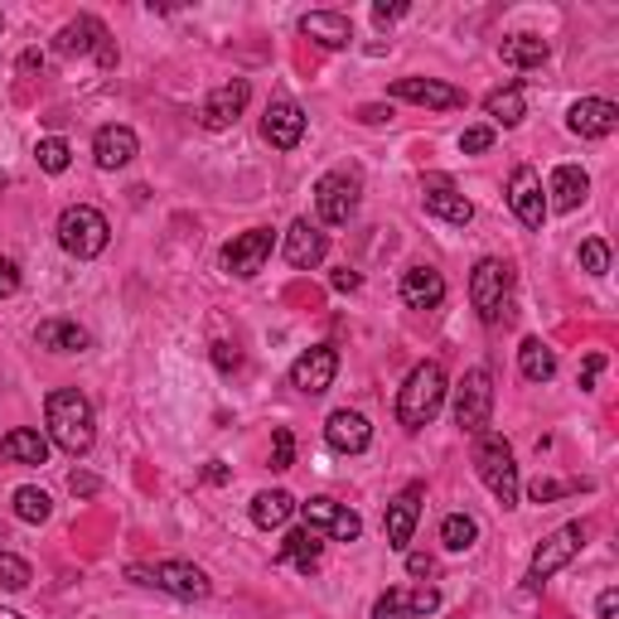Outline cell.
Listing matches in <instances>:
<instances>
[{"mask_svg":"<svg viewBox=\"0 0 619 619\" xmlns=\"http://www.w3.org/2000/svg\"><path fill=\"white\" fill-rule=\"evenodd\" d=\"M44 426H49V441L59 450H69V455H87L97 441V421H93V402L83 397L78 388H59L49 392V402H44Z\"/></svg>","mask_w":619,"mask_h":619,"instance_id":"cell-1","label":"cell"},{"mask_svg":"<svg viewBox=\"0 0 619 619\" xmlns=\"http://www.w3.org/2000/svg\"><path fill=\"white\" fill-rule=\"evenodd\" d=\"M441 407H445V368L416 364L397 392V421L407 426V431H421V426H431L436 416H441Z\"/></svg>","mask_w":619,"mask_h":619,"instance_id":"cell-2","label":"cell"},{"mask_svg":"<svg viewBox=\"0 0 619 619\" xmlns=\"http://www.w3.org/2000/svg\"><path fill=\"white\" fill-rule=\"evenodd\" d=\"M475 469H479L484 489H489L503 509H513L517 503V460H513V445L503 441V436H493V431L479 436L475 441Z\"/></svg>","mask_w":619,"mask_h":619,"instance_id":"cell-3","label":"cell"},{"mask_svg":"<svg viewBox=\"0 0 619 619\" xmlns=\"http://www.w3.org/2000/svg\"><path fill=\"white\" fill-rule=\"evenodd\" d=\"M107 238H111V223L97 213L93 204H73L59 213V247L78 262H93V257L107 252Z\"/></svg>","mask_w":619,"mask_h":619,"instance_id":"cell-4","label":"cell"},{"mask_svg":"<svg viewBox=\"0 0 619 619\" xmlns=\"http://www.w3.org/2000/svg\"><path fill=\"white\" fill-rule=\"evenodd\" d=\"M127 576L141 585H155V591L175 595V600H209V591H213V581L194 561H155V567H131Z\"/></svg>","mask_w":619,"mask_h":619,"instance_id":"cell-5","label":"cell"},{"mask_svg":"<svg viewBox=\"0 0 619 619\" xmlns=\"http://www.w3.org/2000/svg\"><path fill=\"white\" fill-rule=\"evenodd\" d=\"M53 53H59V59H83V53H93L103 69H117V44H111L107 25L97 15L69 20V25L53 35Z\"/></svg>","mask_w":619,"mask_h":619,"instance_id":"cell-6","label":"cell"},{"mask_svg":"<svg viewBox=\"0 0 619 619\" xmlns=\"http://www.w3.org/2000/svg\"><path fill=\"white\" fill-rule=\"evenodd\" d=\"M489 416H493V378L489 368H469L465 382L455 388V426L465 436H484L489 431Z\"/></svg>","mask_w":619,"mask_h":619,"instance_id":"cell-7","label":"cell"},{"mask_svg":"<svg viewBox=\"0 0 619 619\" xmlns=\"http://www.w3.org/2000/svg\"><path fill=\"white\" fill-rule=\"evenodd\" d=\"M358 199H364V179H358V170H330L320 184H314V209H320V218L330 223V228H344V223L354 218Z\"/></svg>","mask_w":619,"mask_h":619,"instance_id":"cell-8","label":"cell"},{"mask_svg":"<svg viewBox=\"0 0 619 619\" xmlns=\"http://www.w3.org/2000/svg\"><path fill=\"white\" fill-rule=\"evenodd\" d=\"M509 286H513V266L499 262V257H484L469 276V300H475L479 320L484 324H499L503 320V300H509Z\"/></svg>","mask_w":619,"mask_h":619,"instance_id":"cell-9","label":"cell"},{"mask_svg":"<svg viewBox=\"0 0 619 619\" xmlns=\"http://www.w3.org/2000/svg\"><path fill=\"white\" fill-rule=\"evenodd\" d=\"M585 547V523H567V527H557V533H547L543 543H537L533 551V567H527V585H543L547 576H557L561 567H567L571 557Z\"/></svg>","mask_w":619,"mask_h":619,"instance_id":"cell-10","label":"cell"},{"mask_svg":"<svg viewBox=\"0 0 619 619\" xmlns=\"http://www.w3.org/2000/svg\"><path fill=\"white\" fill-rule=\"evenodd\" d=\"M296 509L306 513V527L334 537V543H358V537H364V517L348 509V503L330 499V493H314L310 503H296Z\"/></svg>","mask_w":619,"mask_h":619,"instance_id":"cell-11","label":"cell"},{"mask_svg":"<svg viewBox=\"0 0 619 619\" xmlns=\"http://www.w3.org/2000/svg\"><path fill=\"white\" fill-rule=\"evenodd\" d=\"M272 247H276V233L272 228H247V233H238V238L223 247V266H228L238 281H252L266 266Z\"/></svg>","mask_w":619,"mask_h":619,"instance_id":"cell-12","label":"cell"},{"mask_svg":"<svg viewBox=\"0 0 619 619\" xmlns=\"http://www.w3.org/2000/svg\"><path fill=\"white\" fill-rule=\"evenodd\" d=\"M334 373H340V354H334V344H314L290 364V388L306 392V397H320V392L334 388Z\"/></svg>","mask_w":619,"mask_h":619,"instance_id":"cell-13","label":"cell"},{"mask_svg":"<svg viewBox=\"0 0 619 619\" xmlns=\"http://www.w3.org/2000/svg\"><path fill=\"white\" fill-rule=\"evenodd\" d=\"M436 610H441V591L431 585H397L373 600V619H426Z\"/></svg>","mask_w":619,"mask_h":619,"instance_id":"cell-14","label":"cell"},{"mask_svg":"<svg viewBox=\"0 0 619 619\" xmlns=\"http://www.w3.org/2000/svg\"><path fill=\"white\" fill-rule=\"evenodd\" d=\"M247 97H252L247 78H233V83L213 87V93L204 97V107H199V121H204V131H228V127H238V117L247 111Z\"/></svg>","mask_w":619,"mask_h":619,"instance_id":"cell-15","label":"cell"},{"mask_svg":"<svg viewBox=\"0 0 619 619\" xmlns=\"http://www.w3.org/2000/svg\"><path fill=\"white\" fill-rule=\"evenodd\" d=\"M509 209L517 213L523 228H543L547 223V199H543V175L533 165H517L509 179Z\"/></svg>","mask_w":619,"mask_h":619,"instance_id":"cell-16","label":"cell"},{"mask_svg":"<svg viewBox=\"0 0 619 619\" xmlns=\"http://www.w3.org/2000/svg\"><path fill=\"white\" fill-rule=\"evenodd\" d=\"M388 93L402 97V103L431 107V111H455V107H465V93H460L455 83H441V78H397Z\"/></svg>","mask_w":619,"mask_h":619,"instance_id":"cell-17","label":"cell"},{"mask_svg":"<svg viewBox=\"0 0 619 619\" xmlns=\"http://www.w3.org/2000/svg\"><path fill=\"white\" fill-rule=\"evenodd\" d=\"M421 204H426V213H431V218H445V223H455V228H465V223L475 218V204H469V199L460 194V189L450 184L445 175H426Z\"/></svg>","mask_w":619,"mask_h":619,"instance_id":"cell-18","label":"cell"},{"mask_svg":"<svg viewBox=\"0 0 619 619\" xmlns=\"http://www.w3.org/2000/svg\"><path fill=\"white\" fill-rule=\"evenodd\" d=\"M262 136H266L272 151H296L300 136H306V111H300V103L276 97V103L266 107V117H262Z\"/></svg>","mask_w":619,"mask_h":619,"instance_id":"cell-19","label":"cell"},{"mask_svg":"<svg viewBox=\"0 0 619 619\" xmlns=\"http://www.w3.org/2000/svg\"><path fill=\"white\" fill-rule=\"evenodd\" d=\"M567 127L576 131L581 141H600L619 127V107L610 97H581V103H571V111H567Z\"/></svg>","mask_w":619,"mask_h":619,"instance_id":"cell-20","label":"cell"},{"mask_svg":"<svg viewBox=\"0 0 619 619\" xmlns=\"http://www.w3.org/2000/svg\"><path fill=\"white\" fill-rule=\"evenodd\" d=\"M330 257V238H324L320 228H314L310 218H296L286 233V262L296 266V272H314V266Z\"/></svg>","mask_w":619,"mask_h":619,"instance_id":"cell-21","label":"cell"},{"mask_svg":"<svg viewBox=\"0 0 619 619\" xmlns=\"http://www.w3.org/2000/svg\"><path fill=\"white\" fill-rule=\"evenodd\" d=\"M300 35L314 39L320 49H348L354 44V20L344 10H306L300 15Z\"/></svg>","mask_w":619,"mask_h":619,"instance_id":"cell-22","label":"cell"},{"mask_svg":"<svg viewBox=\"0 0 619 619\" xmlns=\"http://www.w3.org/2000/svg\"><path fill=\"white\" fill-rule=\"evenodd\" d=\"M324 441H330V450H340V455H364L368 441H373V426H368L364 412L344 407L324 421Z\"/></svg>","mask_w":619,"mask_h":619,"instance_id":"cell-23","label":"cell"},{"mask_svg":"<svg viewBox=\"0 0 619 619\" xmlns=\"http://www.w3.org/2000/svg\"><path fill=\"white\" fill-rule=\"evenodd\" d=\"M421 484H407L397 499L388 503V547L392 551H407L412 533H416V517H421Z\"/></svg>","mask_w":619,"mask_h":619,"instance_id":"cell-24","label":"cell"},{"mask_svg":"<svg viewBox=\"0 0 619 619\" xmlns=\"http://www.w3.org/2000/svg\"><path fill=\"white\" fill-rule=\"evenodd\" d=\"M136 151H141V141L131 127H103L93 136V160L103 165V170H127V165L136 160Z\"/></svg>","mask_w":619,"mask_h":619,"instance_id":"cell-25","label":"cell"},{"mask_svg":"<svg viewBox=\"0 0 619 619\" xmlns=\"http://www.w3.org/2000/svg\"><path fill=\"white\" fill-rule=\"evenodd\" d=\"M402 300L412 310H436L445 300V276L436 266H407L402 272Z\"/></svg>","mask_w":619,"mask_h":619,"instance_id":"cell-26","label":"cell"},{"mask_svg":"<svg viewBox=\"0 0 619 619\" xmlns=\"http://www.w3.org/2000/svg\"><path fill=\"white\" fill-rule=\"evenodd\" d=\"M547 209H561V213H571V209H581L585 204V194H591V175L581 170V165H557L551 170V184H547Z\"/></svg>","mask_w":619,"mask_h":619,"instance_id":"cell-27","label":"cell"},{"mask_svg":"<svg viewBox=\"0 0 619 619\" xmlns=\"http://www.w3.org/2000/svg\"><path fill=\"white\" fill-rule=\"evenodd\" d=\"M35 344L49 348V354H83V348H93V334L78 320H39Z\"/></svg>","mask_w":619,"mask_h":619,"instance_id":"cell-28","label":"cell"},{"mask_svg":"<svg viewBox=\"0 0 619 619\" xmlns=\"http://www.w3.org/2000/svg\"><path fill=\"white\" fill-rule=\"evenodd\" d=\"M320 551H324L320 533H314V527H296V533H286L276 561H281V567H296V571H314V567H320Z\"/></svg>","mask_w":619,"mask_h":619,"instance_id":"cell-29","label":"cell"},{"mask_svg":"<svg viewBox=\"0 0 619 619\" xmlns=\"http://www.w3.org/2000/svg\"><path fill=\"white\" fill-rule=\"evenodd\" d=\"M0 455L15 460V465H44V460H49V436H39L35 426H15V431L0 441Z\"/></svg>","mask_w":619,"mask_h":619,"instance_id":"cell-30","label":"cell"},{"mask_svg":"<svg viewBox=\"0 0 619 619\" xmlns=\"http://www.w3.org/2000/svg\"><path fill=\"white\" fill-rule=\"evenodd\" d=\"M499 59L509 63V69H543L551 59V49H547V39H537V35H509L499 44Z\"/></svg>","mask_w":619,"mask_h":619,"instance_id":"cell-31","label":"cell"},{"mask_svg":"<svg viewBox=\"0 0 619 619\" xmlns=\"http://www.w3.org/2000/svg\"><path fill=\"white\" fill-rule=\"evenodd\" d=\"M484 111H489L493 127H517V121L527 117V97H523V87L509 83V87H499V93H489V97H484Z\"/></svg>","mask_w":619,"mask_h":619,"instance_id":"cell-32","label":"cell"},{"mask_svg":"<svg viewBox=\"0 0 619 619\" xmlns=\"http://www.w3.org/2000/svg\"><path fill=\"white\" fill-rule=\"evenodd\" d=\"M517 368H523L527 382H551L557 378V354H551L543 340H523V348H517Z\"/></svg>","mask_w":619,"mask_h":619,"instance_id":"cell-33","label":"cell"},{"mask_svg":"<svg viewBox=\"0 0 619 619\" xmlns=\"http://www.w3.org/2000/svg\"><path fill=\"white\" fill-rule=\"evenodd\" d=\"M290 513H296V499H290L286 489H266L252 499V523L257 527H281Z\"/></svg>","mask_w":619,"mask_h":619,"instance_id":"cell-34","label":"cell"},{"mask_svg":"<svg viewBox=\"0 0 619 619\" xmlns=\"http://www.w3.org/2000/svg\"><path fill=\"white\" fill-rule=\"evenodd\" d=\"M479 543V523L469 513H445V523H441V547L445 551H469Z\"/></svg>","mask_w":619,"mask_h":619,"instance_id":"cell-35","label":"cell"},{"mask_svg":"<svg viewBox=\"0 0 619 619\" xmlns=\"http://www.w3.org/2000/svg\"><path fill=\"white\" fill-rule=\"evenodd\" d=\"M10 503H15V517H20V523H44V517L53 513V499H49L44 489H35V484L15 489V499H10Z\"/></svg>","mask_w":619,"mask_h":619,"instance_id":"cell-36","label":"cell"},{"mask_svg":"<svg viewBox=\"0 0 619 619\" xmlns=\"http://www.w3.org/2000/svg\"><path fill=\"white\" fill-rule=\"evenodd\" d=\"M35 160H39L44 175H63L73 165V151H69V141H63V136H44L35 145Z\"/></svg>","mask_w":619,"mask_h":619,"instance_id":"cell-37","label":"cell"},{"mask_svg":"<svg viewBox=\"0 0 619 619\" xmlns=\"http://www.w3.org/2000/svg\"><path fill=\"white\" fill-rule=\"evenodd\" d=\"M35 581V571H29L25 557H15V551H0V591H25V585Z\"/></svg>","mask_w":619,"mask_h":619,"instance_id":"cell-38","label":"cell"},{"mask_svg":"<svg viewBox=\"0 0 619 619\" xmlns=\"http://www.w3.org/2000/svg\"><path fill=\"white\" fill-rule=\"evenodd\" d=\"M581 266H585L591 276H605V272H610V247H605L600 238L581 242Z\"/></svg>","mask_w":619,"mask_h":619,"instance_id":"cell-39","label":"cell"},{"mask_svg":"<svg viewBox=\"0 0 619 619\" xmlns=\"http://www.w3.org/2000/svg\"><path fill=\"white\" fill-rule=\"evenodd\" d=\"M296 465V436L286 431V426H276L272 431V469H290Z\"/></svg>","mask_w":619,"mask_h":619,"instance_id":"cell-40","label":"cell"},{"mask_svg":"<svg viewBox=\"0 0 619 619\" xmlns=\"http://www.w3.org/2000/svg\"><path fill=\"white\" fill-rule=\"evenodd\" d=\"M493 145V127H469L465 136H460V151L465 155H484Z\"/></svg>","mask_w":619,"mask_h":619,"instance_id":"cell-41","label":"cell"},{"mask_svg":"<svg viewBox=\"0 0 619 619\" xmlns=\"http://www.w3.org/2000/svg\"><path fill=\"white\" fill-rule=\"evenodd\" d=\"M20 290V266L10 257H0V300H10Z\"/></svg>","mask_w":619,"mask_h":619,"instance_id":"cell-42","label":"cell"},{"mask_svg":"<svg viewBox=\"0 0 619 619\" xmlns=\"http://www.w3.org/2000/svg\"><path fill=\"white\" fill-rule=\"evenodd\" d=\"M567 493V484H557V479H537L533 489H527V499L533 503H551V499H561Z\"/></svg>","mask_w":619,"mask_h":619,"instance_id":"cell-43","label":"cell"},{"mask_svg":"<svg viewBox=\"0 0 619 619\" xmlns=\"http://www.w3.org/2000/svg\"><path fill=\"white\" fill-rule=\"evenodd\" d=\"M402 15H407V0H392V5H388V0H378V5H373L378 25H392V20H402Z\"/></svg>","mask_w":619,"mask_h":619,"instance_id":"cell-44","label":"cell"},{"mask_svg":"<svg viewBox=\"0 0 619 619\" xmlns=\"http://www.w3.org/2000/svg\"><path fill=\"white\" fill-rule=\"evenodd\" d=\"M364 127H382V121H392V107H378V103H368V107H358L354 111Z\"/></svg>","mask_w":619,"mask_h":619,"instance_id":"cell-45","label":"cell"},{"mask_svg":"<svg viewBox=\"0 0 619 619\" xmlns=\"http://www.w3.org/2000/svg\"><path fill=\"white\" fill-rule=\"evenodd\" d=\"M407 571H412V576H436V557H426V551H412V557H407Z\"/></svg>","mask_w":619,"mask_h":619,"instance_id":"cell-46","label":"cell"},{"mask_svg":"<svg viewBox=\"0 0 619 619\" xmlns=\"http://www.w3.org/2000/svg\"><path fill=\"white\" fill-rule=\"evenodd\" d=\"M69 489H73V493H83V499H87V493H97V489H103V484H97V475H83V469H73Z\"/></svg>","mask_w":619,"mask_h":619,"instance_id":"cell-47","label":"cell"},{"mask_svg":"<svg viewBox=\"0 0 619 619\" xmlns=\"http://www.w3.org/2000/svg\"><path fill=\"white\" fill-rule=\"evenodd\" d=\"M600 368H605V358H600V354H591V358H585V368H581V388H585V392L595 388V378H600Z\"/></svg>","mask_w":619,"mask_h":619,"instance_id":"cell-48","label":"cell"},{"mask_svg":"<svg viewBox=\"0 0 619 619\" xmlns=\"http://www.w3.org/2000/svg\"><path fill=\"white\" fill-rule=\"evenodd\" d=\"M615 610H619V591L610 585V591H600V600H595V615H600V619H610Z\"/></svg>","mask_w":619,"mask_h":619,"instance_id":"cell-49","label":"cell"},{"mask_svg":"<svg viewBox=\"0 0 619 619\" xmlns=\"http://www.w3.org/2000/svg\"><path fill=\"white\" fill-rule=\"evenodd\" d=\"M213 358H218V368H238V348L233 344H213Z\"/></svg>","mask_w":619,"mask_h":619,"instance_id":"cell-50","label":"cell"},{"mask_svg":"<svg viewBox=\"0 0 619 619\" xmlns=\"http://www.w3.org/2000/svg\"><path fill=\"white\" fill-rule=\"evenodd\" d=\"M44 69V53L39 49H25L20 53V73H39Z\"/></svg>","mask_w":619,"mask_h":619,"instance_id":"cell-51","label":"cell"},{"mask_svg":"<svg viewBox=\"0 0 619 619\" xmlns=\"http://www.w3.org/2000/svg\"><path fill=\"white\" fill-rule=\"evenodd\" d=\"M204 479H209V484H223V479H228V465H223V460H209V465H204Z\"/></svg>","mask_w":619,"mask_h":619,"instance_id":"cell-52","label":"cell"},{"mask_svg":"<svg viewBox=\"0 0 619 619\" xmlns=\"http://www.w3.org/2000/svg\"><path fill=\"white\" fill-rule=\"evenodd\" d=\"M334 286H340V290H358V272H334Z\"/></svg>","mask_w":619,"mask_h":619,"instance_id":"cell-53","label":"cell"},{"mask_svg":"<svg viewBox=\"0 0 619 619\" xmlns=\"http://www.w3.org/2000/svg\"><path fill=\"white\" fill-rule=\"evenodd\" d=\"M0 619H25V615H20V610H0Z\"/></svg>","mask_w":619,"mask_h":619,"instance_id":"cell-54","label":"cell"},{"mask_svg":"<svg viewBox=\"0 0 619 619\" xmlns=\"http://www.w3.org/2000/svg\"><path fill=\"white\" fill-rule=\"evenodd\" d=\"M0 29H5V15H0Z\"/></svg>","mask_w":619,"mask_h":619,"instance_id":"cell-55","label":"cell"},{"mask_svg":"<svg viewBox=\"0 0 619 619\" xmlns=\"http://www.w3.org/2000/svg\"><path fill=\"white\" fill-rule=\"evenodd\" d=\"M0 189H5V175H0Z\"/></svg>","mask_w":619,"mask_h":619,"instance_id":"cell-56","label":"cell"}]
</instances>
